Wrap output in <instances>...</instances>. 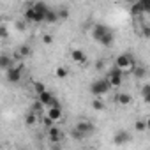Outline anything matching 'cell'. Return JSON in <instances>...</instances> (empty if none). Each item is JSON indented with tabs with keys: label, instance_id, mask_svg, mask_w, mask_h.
Returning a JSON list of instances; mask_svg holds the SVG:
<instances>
[{
	"label": "cell",
	"instance_id": "cell-24",
	"mask_svg": "<svg viewBox=\"0 0 150 150\" xmlns=\"http://www.w3.org/2000/svg\"><path fill=\"white\" fill-rule=\"evenodd\" d=\"M55 76H57V78H65V76H67V67H64V65L57 67V69H55Z\"/></svg>",
	"mask_w": 150,
	"mask_h": 150
},
{
	"label": "cell",
	"instance_id": "cell-3",
	"mask_svg": "<svg viewBox=\"0 0 150 150\" xmlns=\"http://www.w3.org/2000/svg\"><path fill=\"white\" fill-rule=\"evenodd\" d=\"M25 71V65L23 64H18V65H13L11 69L6 71V78L9 83H20L21 81V74Z\"/></svg>",
	"mask_w": 150,
	"mask_h": 150
},
{
	"label": "cell",
	"instance_id": "cell-27",
	"mask_svg": "<svg viewBox=\"0 0 150 150\" xmlns=\"http://www.w3.org/2000/svg\"><path fill=\"white\" fill-rule=\"evenodd\" d=\"M71 138H72V139H76V141H80V139H83L85 136H83L81 132H78L76 129H74V127H72V129H71Z\"/></svg>",
	"mask_w": 150,
	"mask_h": 150
},
{
	"label": "cell",
	"instance_id": "cell-9",
	"mask_svg": "<svg viewBox=\"0 0 150 150\" xmlns=\"http://www.w3.org/2000/svg\"><path fill=\"white\" fill-rule=\"evenodd\" d=\"M108 32H111V30H110L106 25H103V23H96V25H94V28H92V37L99 42V41H101Z\"/></svg>",
	"mask_w": 150,
	"mask_h": 150
},
{
	"label": "cell",
	"instance_id": "cell-31",
	"mask_svg": "<svg viewBox=\"0 0 150 150\" xmlns=\"http://www.w3.org/2000/svg\"><path fill=\"white\" fill-rule=\"evenodd\" d=\"M50 150H64V146H62V143H51Z\"/></svg>",
	"mask_w": 150,
	"mask_h": 150
},
{
	"label": "cell",
	"instance_id": "cell-1",
	"mask_svg": "<svg viewBox=\"0 0 150 150\" xmlns=\"http://www.w3.org/2000/svg\"><path fill=\"white\" fill-rule=\"evenodd\" d=\"M134 65H136V60H134V57H132L131 53H120V55L117 57L113 67H117V69L124 74V72H132Z\"/></svg>",
	"mask_w": 150,
	"mask_h": 150
},
{
	"label": "cell",
	"instance_id": "cell-14",
	"mask_svg": "<svg viewBox=\"0 0 150 150\" xmlns=\"http://www.w3.org/2000/svg\"><path fill=\"white\" fill-rule=\"evenodd\" d=\"M71 58H72V62H76V64H85L87 62V53L83 51V50H72L71 51Z\"/></svg>",
	"mask_w": 150,
	"mask_h": 150
},
{
	"label": "cell",
	"instance_id": "cell-26",
	"mask_svg": "<svg viewBox=\"0 0 150 150\" xmlns=\"http://www.w3.org/2000/svg\"><path fill=\"white\" fill-rule=\"evenodd\" d=\"M34 90H35V94L39 96V94H42V92L46 90V85H44L42 81H35V83H34Z\"/></svg>",
	"mask_w": 150,
	"mask_h": 150
},
{
	"label": "cell",
	"instance_id": "cell-20",
	"mask_svg": "<svg viewBox=\"0 0 150 150\" xmlns=\"http://www.w3.org/2000/svg\"><path fill=\"white\" fill-rule=\"evenodd\" d=\"M57 20H58L57 11H55V9H48V13H46V16H44V21H48V23H55Z\"/></svg>",
	"mask_w": 150,
	"mask_h": 150
},
{
	"label": "cell",
	"instance_id": "cell-35",
	"mask_svg": "<svg viewBox=\"0 0 150 150\" xmlns=\"http://www.w3.org/2000/svg\"><path fill=\"white\" fill-rule=\"evenodd\" d=\"M16 27H18V30H23L25 28V23L23 21H16Z\"/></svg>",
	"mask_w": 150,
	"mask_h": 150
},
{
	"label": "cell",
	"instance_id": "cell-28",
	"mask_svg": "<svg viewBox=\"0 0 150 150\" xmlns=\"http://www.w3.org/2000/svg\"><path fill=\"white\" fill-rule=\"evenodd\" d=\"M9 37V28L6 25H0V39H7Z\"/></svg>",
	"mask_w": 150,
	"mask_h": 150
},
{
	"label": "cell",
	"instance_id": "cell-22",
	"mask_svg": "<svg viewBox=\"0 0 150 150\" xmlns=\"http://www.w3.org/2000/svg\"><path fill=\"white\" fill-rule=\"evenodd\" d=\"M37 118H39V115H35V113H32V111H30V113L27 115L25 122H27V125H30V127H32V125H35V124H37Z\"/></svg>",
	"mask_w": 150,
	"mask_h": 150
},
{
	"label": "cell",
	"instance_id": "cell-19",
	"mask_svg": "<svg viewBox=\"0 0 150 150\" xmlns=\"http://www.w3.org/2000/svg\"><path fill=\"white\" fill-rule=\"evenodd\" d=\"M132 74H134L136 78H145V76H146V69H145L143 65H134Z\"/></svg>",
	"mask_w": 150,
	"mask_h": 150
},
{
	"label": "cell",
	"instance_id": "cell-10",
	"mask_svg": "<svg viewBox=\"0 0 150 150\" xmlns=\"http://www.w3.org/2000/svg\"><path fill=\"white\" fill-rule=\"evenodd\" d=\"M44 117H48V118L55 124V122L62 120V108H60V106H51V108H48V110H46Z\"/></svg>",
	"mask_w": 150,
	"mask_h": 150
},
{
	"label": "cell",
	"instance_id": "cell-21",
	"mask_svg": "<svg viewBox=\"0 0 150 150\" xmlns=\"http://www.w3.org/2000/svg\"><path fill=\"white\" fill-rule=\"evenodd\" d=\"M141 97L145 103H150V83H145L141 87Z\"/></svg>",
	"mask_w": 150,
	"mask_h": 150
},
{
	"label": "cell",
	"instance_id": "cell-29",
	"mask_svg": "<svg viewBox=\"0 0 150 150\" xmlns=\"http://www.w3.org/2000/svg\"><path fill=\"white\" fill-rule=\"evenodd\" d=\"M42 42H44V44H51V42H53V35H51V34H44V35H42Z\"/></svg>",
	"mask_w": 150,
	"mask_h": 150
},
{
	"label": "cell",
	"instance_id": "cell-33",
	"mask_svg": "<svg viewBox=\"0 0 150 150\" xmlns=\"http://www.w3.org/2000/svg\"><path fill=\"white\" fill-rule=\"evenodd\" d=\"M141 30H143V35H145V37H150V27H148V25H143Z\"/></svg>",
	"mask_w": 150,
	"mask_h": 150
},
{
	"label": "cell",
	"instance_id": "cell-16",
	"mask_svg": "<svg viewBox=\"0 0 150 150\" xmlns=\"http://www.w3.org/2000/svg\"><path fill=\"white\" fill-rule=\"evenodd\" d=\"M32 9H34V11H35V13H37V14H39V16H42V18H44V16H46V13H48V9H50V7H48V6H46V4H44V2H35V4H34V6H32Z\"/></svg>",
	"mask_w": 150,
	"mask_h": 150
},
{
	"label": "cell",
	"instance_id": "cell-5",
	"mask_svg": "<svg viewBox=\"0 0 150 150\" xmlns=\"http://www.w3.org/2000/svg\"><path fill=\"white\" fill-rule=\"evenodd\" d=\"M37 103H39L42 108H46V110H48V108H51V106H60V104L57 103V99L53 97V94H51V92H48V90H44L42 94H39V96H37Z\"/></svg>",
	"mask_w": 150,
	"mask_h": 150
},
{
	"label": "cell",
	"instance_id": "cell-13",
	"mask_svg": "<svg viewBox=\"0 0 150 150\" xmlns=\"http://www.w3.org/2000/svg\"><path fill=\"white\" fill-rule=\"evenodd\" d=\"M13 65H14L13 57H9L7 53H2V55H0V71H7V69H11Z\"/></svg>",
	"mask_w": 150,
	"mask_h": 150
},
{
	"label": "cell",
	"instance_id": "cell-15",
	"mask_svg": "<svg viewBox=\"0 0 150 150\" xmlns=\"http://www.w3.org/2000/svg\"><path fill=\"white\" fill-rule=\"evenodd\" d=\"M115 101H117V104H120V106H129V104L132 103V96L127 94V92H122V94H117Z\"/></svg>",
	"mask_w": 150,
	"mask_h": 150
},
{
	"label": "cell",
	"instance_id": "cell-34",
	"mask_svg": "<svg viewBox=\"0 0 150 150\" xmlns=\"http://www.w3.org/2000/svg\"><path fill=\"white\" fill-rule=\"evenodd\" d=\"M42 124H44V125H46L48 129H50V127H53V122H51V120H50L48 117H44V118H42Z\"/></svg>",
	"mask_w": 150,
	"mask_h": 150
},
{
	"label": "cell",
	"instance_id": "cell-7",
	"mask_svg": "<svg viewBox=\"0 0 150 150\" xmlns=\"http://www.w3.org/2000/svg\"><path fill=\"white\" fill-rule=\"evenodd\" d=\"M129 141H131V132H129V131H125V129L117 131V132H115V136H113V143H115L117 146L127 145Z\"/></svg>",
	"mask_w": 150,
	"mask_h": 150
},
{
	"label": "cell",
	"instance_id": "cell-18",
	"mask_svg": "<svg viewBox=\"0 0 150 150\" xmlns=\"http://www.w3.org/2000/svg\"><path fill=\"white\" fill-rule=\"evenodd\" d=\"M99 42H101L103 46H113V42H115V35H113V32H108Z\"/></svg>",
	"mask_w": 150,
	"mask_h": 150
},
{
	"label": "cell",
	"instance_id": "cell-25",
	"mask_svg": "<svg viewBox=\"0 0 150 150\" xmlns=\"http://www.w3.org/2000/svg\"><path fill=\"white\" fill-rule=\"evenodd\" d=\"M92 108H94V111H103L104 110V103L101 99H94L92 101Z\"/></svg>",
	"mask_w": 150,
	"mask_h": 150
},
{
	"label": "cell",
	"instance_id": "cell-17",
	"mask_svg": "<svg viewBox=\"0 0 150 150\" xmlns=\"http://www.w3.org/2000/svg\"><path fill=\"white\" fill-rule=\"evenodd\" d=\"M30 53H32V50H30V46H28V44H21V46L18 48V51H16V55H18L20 58L30 57Z\"/></svg>",
	"mask_w": 150,
	"mask_h": 150
},
{
	"label": "cell",
	"instance_id": "cell-2",
	"mask_svg": "<svg viewBox=\"0 0 150 150\" xmlns=\"http://www.w3.org/2000/svg\"><path fill=\"white\" fill-rule=\"evenodd\" d=\"M111 90V87L108 85V81H106V78H101V80H96L92 85H90V92H92V96H96V97H101V96H104V94H108Z\"/></svg>",
	"mask_w": 150,
	"mask_h": 150
},
{
	"label": "cell",
	"instance_id": "cell-30",
	"mask_svg": "<svg viewBox=\"0 0 150 150\" xmlns=\"http://www.w3.org/2000/svg\"><path fill=\"white\" fill-rule=\"evenodd\" d=\"M57 16H58V18H67V16H69V11H67V9H58V11H57Z\"/></svg>",
	"mask_w": 150,
	"mask_h": 150
},
{
	"label": "cell",
	"instance_id": "cell-6",
	"mask_svg": "<svg viewBox=\"0 0 150 150\" xmlns=\"http://www.w3.org/2000/svg\"><path fill=\"white\" fill-rule=\"evenodd\" d=\"M74 129H76L78 132H81V134H83L85 138L96 132V125H94L92 122H88V120H80V122H78L76 125H74Z\"/></svg>",
	"mask_w": 150,
	"mask_h": 150
},
{
	"label": "cell",
	"instance_id": "cell-36",
	"mask_svg": "<svg viewBox=\"0 0 150 150\" xmlns=\"http://www.w3.org/2000/svg\"><path fill=\"white\" fill-rule=\"evenodd\" d=\"M87 150H94V148H87Z\"/></svg>",
	"mask_w": 150,
	"mask_h": 150
},
{
	"label": "cell",
	"instance_id": "cell-32",
	"mask_svg": "<svg viewBox=\"0 0 150 150\" xmlns=\"http://www.w3.org/2000/svg\"><path fill=\"white\" fill-rule=\"evenodd\" d=\"M104 67H106V62H104V60H99V62L96 64V69H97V71H103Z\"/></svg>",
	"mask_w": 150,
	"mask_h": 150
},
{
	"label": "cell",
	"instance_id": "cell-11",
	"mask_svg": "<svg viewBox=\"0 0 150 150\" xmlns=\"http://www.w3.org/2000/svg\"><path fill=\"white\" fill-rule=\"evenodd\" d=\"M48 139H50V145L51 143H62V131L58 127H50L48 129Z\"/></svg>",
	"mask_w": 150,
	"mask_h": 150
},
{
	"label": "cell",
	"instance_id": "cell-12",
	"mask_svg": "<svg viewBox=\"0 0 150 150\" xmlns=\"http://www.w3.org/2000/svg\"><path fill=\"white\" fill-rule=\"evenodd\" d=\"M23 18H25L27 21H34V23H41V21H44V18H42V16H39V14L32 9V6L23 13Z\"/></svg>",
	"mask_w": 150,
	"mask_h": 150
},
{
	"label": "cell",
	"instance_id": "cell-8",
	"mask_svg": "<svg viewBox=\"0 0 150 150\" xmlns=\"http://www.w3.org/2000/svg\"><path fill=\"white\" fill-rule=\"evenodd\" d=\"M150 11V2L148 0H141V2L132 4L131 7V14H146Z\"/></svg>",
	"mask_w": 150,
	"mask_h": 150
},
{
	"label": "cell",
	"instance_id": "cell-4",
	"mask_svg": "<svg viewBox=\"0 0 150 150\" xmlns=\"http://www.w3.org/2000/svg\"><path fill=\"white\" fill-rule=\"evenodd\" d=\"M122 80H124V74L117 69V67H111L108 71V76H106V81L111 88H118L122 85Z\"/></svg>",
	"mask_w": 150,
	"mask_h": 150
},
{
	"label": "cell",
	"instance_id": "cell-23",
	"mask_svg": "<svg viewBox=\"0 0 150 150\" xmlns=\"http://www.w3.org/2000/svg\"><path fill=\"white\" fill-rule=\"evenodd\" d=\"M134 129H136L138 132H145V131H146V122H145V120H136V122H134Z\"/></svg>",
	"mask_w": 150,
	"mask_h": 150
}]
</instances>
